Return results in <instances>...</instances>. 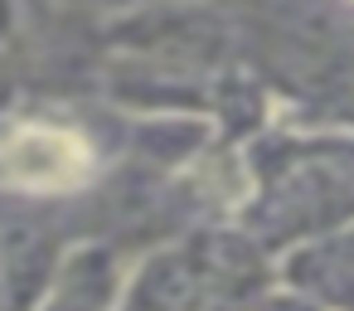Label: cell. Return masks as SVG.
<instances>
[{
  "instance_id": "1",
  "label": "cell",
  "mask_w": 354,
  "mask_h": 311,
  "mask_svg": "<svg viewBox=\"0 0 354 311\" xmlns=\"http://www.w3.org/2000/svg\"><path fill=\"white\" fill-rule=\"evenodd\" d=\"M93 170V151L83 136L44 122H25L0 136V185L30 190V195H54L83 185Z\"/></svg>"
}]
</instances>
